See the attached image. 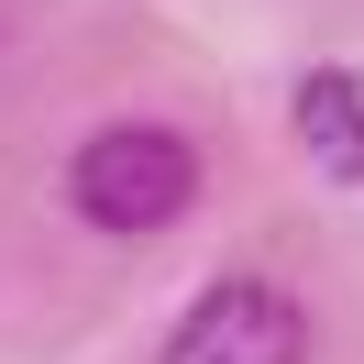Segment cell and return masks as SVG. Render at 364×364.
Returning <instances> with one entry per match:
<instances>
[{"label": "cell", "mask_w": 364, "mask_h": 364, "mask_svg": "<svg viewBox=\"0 0 364 364\" xmlns=\"http://www.w3.org/2000/svg\"><path fill=\"white\" fill-rule=\"evenodd\" d=\"M67 199H77V221H100V232H166L199 199V155H188L166 122H111V133H89L67 155Z\"/></svg>", "instance_id": "obj_1"}, {"label": "cell", "mask_w": 364, "mask_h": 364, "mask_svg": "<svg viewBox=\"0 0 364 364\" xmlns=\"http://www.w3.org/2000/svg\"><path fill=\"white\" fill-rule=\"evenodd\" d=\"M166 364H309V309L276 276H221L177 309Z\"/></svg>", "instance_id": "obj_2"}, {"label": "cell", "mask_w": 364, "mask_h": 364, "mask_svg": "<svg viewBox=\"0 0 364 364\" xmlns=\"http://www.w3.org/2000/svg\"><path fill=\"white\" fill-rule=\"evenodd\" d=\"M298 144H309L331 177L364 188V77L353 67H309L298 77Z\"/></svg>", "instance_id": "obj_3"}]
</instances>
